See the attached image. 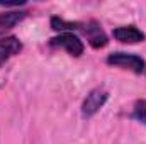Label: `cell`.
Wrapping results in <instances>:
<instances>
[{"label":"cell","instance_id":"cell-4","mask_svg":"<svg viewBox=\"0 0 146 144\" xmlns=\"http://www.w3.org/2000/svg\"><path fill=\"white\" fill-rule=\"evenodd\" d=\"M22 49V44L17 37H2L0 39V66L9 61L12 56H15Z\"/></svg>","mask_w":146,"mask_h":144},{"label":"cell","instance_id":"cell-6","mask_svg":"<svg viewBox=\"0 0 146 144\" xmlns=\"http://www.w3.org/2000/svg\"><path fill=\"white\" fill-rule=\"evenodd\" d=\"M85 32H87V36H88L90 44H92L95 49H99V48H104V46L107 44V37H106L104 31L100 29V26H99L97 22H92V24H88V26H87V29H85Z\"/></svg>","mask_w":146,"mask_h":144},{"label":"cell","instance_id":"cell-1","mask_svg":"<svg viewBox=\"0 0 146 144\" xmlns=\"http://www.w3.org/2000/svg\"><path fill=\"white\" fill-rule=\"evenodd\" d=\"M107 63L124 68V70H131L134 73H141L145 71V61L136 56V54H127V53H114L107 58Z\"/></svg>","mask_w":146,"mask_h":144},{"label":"cell","instance_id":"cell-2","mask_svg":"<svg viewBox=\"0 0 146 144\" xmlns=\"http://www.w3.org/2000/svg\"><path fill=\"white\" fill-rule=\"evenodd\" d=\"M106 102H107V92L97 88V90H94V92H90L87 95V98H85V102L82 105V114L85 117H90V115H94L95 112H99L104 107Z\"/></svg>","mask_w":146,"mask_h":144},{"label":"cell","instance_id":"cell-5","mask_svg":"<svg viewBox=\"0 0 146 144\" xmlns=\"http://www.w3.org/2000/svg\"><path fill=\"white\" fill-rule=\"evenodd\" d=\"M114 37L121 42H126V44H136V42H141L145 39V34L139 29H136L134 26H124V27L114 29Z\"/></svg>","mask_w":146,"mask_h":144},{"label":"cell","instance_id":"cell-8","mask_svg":"<svg viewBox=\"0 0 146 144\" xmlns=\"http://www.w3.org/2000/svg\"><path fill=\"white\" fill-rule=\"evenodd\" d=\"M133 115H134V119H138L139 122L146 124V100H139V102H136Z\"/></svg>","mask_w":146,"mask_h":144},{"label":"cell","instance_id":"cell-3","mask_svg":"<svg viewBox=\"0 0 146 144\" xmlns=\"http://www.w3.org/2000/svg\"><path fill=\"white\" fill-rule=\"evenodd\" d=\"M51 46H61L65 48L72 56H80L83 53V42L72 32H63L60 36L51 39Z\"/></svg>","mask_w":146,"mask_h":144},{"label":"cell","instance_id":"cell-7","mask_svg":"<svg viewBox=\"0 0 146 144\" xmlns=\"http://www.w3.org/2000/svg\"><path fill=\"white\" fill-rule=\"evenodd\" d=\"M26 12H10V14H0V31L14 27L19 20H22Z\"/></svg>","mask_w":146,"mask_h":144}]
</instances>
